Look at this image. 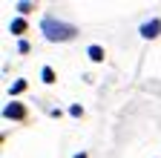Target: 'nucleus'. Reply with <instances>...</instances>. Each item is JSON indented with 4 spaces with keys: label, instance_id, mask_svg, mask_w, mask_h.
Wrapping results in <instances>:
<instances>
[{
    "label": "nucleus",
    "instance_id": "nucleus-1",
    "mask_svg": "<svg viewBox=\"0 0 161 158\" xmlns=\"http://www.w3.org/2000/svg\"><path fill=\"white\" fill-rule=\"evenodd\" d=\"M40 29H43V37L52 43H64V41H72L78 35L72 23H64V20H55V17H43L40 20Z\"/></svg>",
    "mask_w": 161,
    "mask_h": 158
},
{
    "label": "nucleus",
    "instance_id": "nucleus-2",
    "mask_svg": "<svg viewBox=\"0 0 161 158\" xmlns=\"http://www.w3.org/2000/svg\"><path fill=\"white\" fill-rule=\"evenodd\" d=\"M161 35V20H158V17H153V20H147L144 26H141V37H147V41H150V37H158Z\"/></svg>",
    "mask_w": 161,
    "mask_h": 158
},
{
    "label": "nucleus",
    "instance_id": "nucleus-3",
    "mask_svg": "<svg viewBox=\"0 0 161 158\" xmlns=\"http://www.w3.org/2000/svg\"><path fill=\"white\" fill-rule=\"evenodd\" d=\"M3 118H23V106H20V104H9L3 109Z\"/></svg>",
    "mask_w": 161,
    "mask_h": 158
},
{
    "label": "nucleus",
    "instance_id": "nucleus-4",
    "mask_svg": "<svg viewBox=\"0 0 161 158\" xmlns=\"http://www.w3.org/2000/svg\"><path fill=\"white\" fill-rule=\"evenodd\" d=\"M86 55H89V61H95V63L104 61V49H101V46H89V49H86Z\"/></svg>",
    "mask_w": 161,
    "mask_h": 158
},
{
    "label": "nucleus",
    "instance_id": "nucleus-5",
    "mask_svg": "<svg viewBox=\"0 0 161 158\" xmlns=\"http://www.w3.org/2000/svg\"><path fill=\"white\" fill-rule=\"evenodd\" d=\"M23 29H26V20H23V17H17V20L9 23V32L12 35H23Z\"/></svg>",
    "mask_w": 161,
    "mask_h": 158
},
{
    "label": "nucleus",
    "instance_id": "nucleus-6",
    "mask_svg": "<svg viewBox=\"0 0 161 158\" xmlns=\"http://www.w3.org/2000/svg\"><path fill=\"white\" fill-rule=\"evenodd\" d=\"M40 78H43L46 84H52V81H55V72H52V66H43V69H40Z\"/></svg>",
    "mask_w": 161,
    "mask_h": 158
},
{
    "label": "nucleus",
    "instance_id": "nucleus-7",
    "mask_svg": "<svg viewBox=\"0 0 161 158\" xmlns=\"http://www.w3.org/2000/svg\"><path fill=\"white\" fill-rule=\"evenodd\" d=\"M23 89H26V81H14L12 89H9V95H17V92H23Z\"/></svg>",
    "mask_w": 161,
    "mask_h": 158
},
{
    "label": "nucleus",
    "instance_id": "nucleus-8",
    "mask_svg": "<svg viewBox=\"0 0 161 158\" xmlns=\"http://www.w3.org/2000/svg\"><path fill=\"white\" fill-rule=\"evenodd\" d=\"M17 12H20V14H29V12H32V3H17Z\"/></svg>",
    "mask_w": 161,
    "mask_h": 158
},
{
    "label": "nucleus",
    "instance_id": "nucleus-9",
    "mask_svg": "<svg viewBox=\"0 0 161 158\" xmlns=\"http://www.w3.org/2000/svg\"><path fill=\"white\" fill-rule=\"evenodd\" d=\"M80 112H84V109H80V106H78V104H72V106H69V115H72V118H78V115H80Z\"/></svg>",
    "mask_w": 161,
    "mask_h": 158
},
{
    "label": "nucleus",
    "instance_id": "nucleus-10",
    "mask_svg": "<svg viewBox=\"0 0 161 158\" xmlns=\"http://www.w3.org/2000/svg\"><path fill=\"white\" fill-rule=\"evenodd\" d=\"M75 158H86V152H75Z\"/></svg>",
    "mask_w": 161,
    "mask_h": 158
}]
</instances>
